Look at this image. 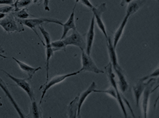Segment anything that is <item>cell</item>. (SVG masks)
<instances>
[{
	"label": "cell",
	"mask_w": 159,
	"mask_h": 118,
	"mask_svg": "<svg viewBox=\"0 0 159 118\" xmlns=\"http://www.w3.org/2000/svg\"><path fill=\"white\" fill-rule=\"evenodd\" d=\"M17 20L20 23L24 25V26H26V27L30 28L32 30L34 31V32L36 34V36L39 37V40H40L41 43H43L44 46V43L40 39L39 34L37 32L36 28H39V26H40V25H42L44 23H53V24L61 25V26H62V25H63V23H62L60 20H58L56 19H52V18H28L25 20L17 19Z\"/></svg>",
	"instance_id": "6da1fadb"
},
{
	"label": "cell",
	"mask_w": 159,
	"mask_h": 118,
	"mask_svg": "<svg viewBox=\"0 0 159 118\" xmlns=\"http://www.w3.org/2000/svg\"><path fill=\"white\" fill-rule=\"evenodd\" d=\"M0 26L7 34L12 32H22L25 30L24 25L20 23L13 13L7 14L3 18L0 20Z\"/></svg>",
	"instance_id": "7a4b0ae2"
},
{
	"label": "cell",
	"mask_w": 159,
	"mask_h": 118,
	"mask_svg": "<svg viewBox=\"0 0 159 118\" xmlns=\"http://www.w3.org/2000/svg\"><path fill=\"white\" fill-rule=\"evenodd\" d=\"M105 69H106V73H107V77L108 79V81L110 83L111 86L114 88V90L116 92L117 101H118L119 103L120 106L121 107V109H122L125 117H128V114H127L126 110H125V108L124 100L126 101V102H128V101L124 98H123L122 95H121V93L119 90V87H118V85H117V83L115 80V75H114V71H113V67L111 65V63L110 62H109V64L107 66H105Z\"/></svg>",
	"instance_id": "3957f363"
},
{
	"label": "cell",
	"mask_w": 159,
	"mask_h": 118,
	"mask_svg": "<svg viewBox=\"0 0 159 118\" xmlns=\"http://www.w3.org/2000/svg\"><path fill=\"white\" fill-rule=\"evenodd\" d=\"M79 73H80V71L79 70V71H77V72L71 73H69V74L57 75V76H55V77H52L51 79H50V80L48 79V81H47V82L44 84V85H41V87H40V90L43 89V91H42V96H41V98L40 100L39 105H40L42 103V102H43V100L44 98V96L49 88H51L54 85L61 83V82L65 81L66 79H67L70 77H72V76L77 75Z\"/></svg>",
	"instance_id": "277c9868"
},
{
	"label": "cell",
	"mask_w": 159,
	"mask_h": 118,
	"mask_svg": "<svg viewBox=\"0 0 159 118\" xmlns=\"http://www.w3.org/2000/svg\"><path fill=\"white\" fill-rule=\"evenodd\" d=\"M81 64L82 67L79 70L80 73L85 71V72H91L95 74L104 73V71L98 68L91 56L88 55L85 50L81 51Z\"/></svg>",
	"instance_id": "5b68a950"
},
{
	"label": "cell",
	"mask_w": 159,
	"mask_h": 118,
	"mask_svg": "<svg viewBox=\"0 0 159 118\" xmlns=\"http://www.w3.org/2000/svg\"><path fill=\"white\" fill-rule=\"evenodd\" d=\"M92 11H93V16L95 18V22L97 23L99 28L100 30L102 32L104 36L106 37V39L108 37L107 33L106 31V28L104 24L103 20H102V14L107 10V4L106 3H102L99 5L98 6L93 7V9H91Z\"/></svg>",
	"instance_id": "8992f818"
},
{
	"label": "cell",
	"mask_w": 159,
	"mask_h": 118,
	"mask_svg": "<svg viewBox=\"0 0 159 118\" xmlns=\"http://www.w3.org/2000/svg\"><path fill=\"white\" fill-rule=\"evenodd\" d=\"M2 71L3 73H5L8 77H9L10 79H11L14 83H16V85H17L18 87H20L22 89H23L25 92L26 93V94L29 97V98L32 101L35 100V94L34 92L33 91L32 87L30 86V83H29L27 81L26 79H20V78H17L16 77H14L12 76L11 74L9 73H7V71L4 70L2 69Z\"/></svg>",
	"instance_id": "52a82bcc"
},
{
	"label": "cell",
	"mask_w": 159,
	"mask_h": 118,
	"mask_svg": "<svg viewBox=\"0 0 159 118\" xmlns=\"http://www.w3.org/2000/svg\"><path fill=\"white\" fill-rule=\"evenodd\" d=\"M156 83V79L154 78H151L148 79L146 82V85L143 91V99H142V111H143V117L144 118L147 117L148 111V106H149V102H150V96L153 92L152 87Z\"/></svg>",
	"instance_id": "ba28073f"
},
{
	"label": "cell",
	"mask_w": 159,
	"mask_h": 118,
	"mask_svg": "<svg viewBox=\"0 0 159 118\" xmlns=\"http://www.w3.org/2000/svg\"><path fill=\"white\" fill-rule=\"evenodd\" d=\"M62 40H63L66 46L70 45L75 46L80 48L81 51H83V50L85 51L86 43L82 36L77 31V30H73V33L70 36L65 37V39Z\"/></svg>",
	"instance_id": "9c48e42d"
},
{
	"label": "cell",
	"mask_w": 159,
	"mask_h": 118,
	"mask_svg": "<svg viewBox=\"0 0 159 118\" xmlns=\"http://www.w3.org/2000/svg\"><path fill=\"white\" fill-rule=\"evenodd\" d=\"M0 87L2 88V89L4 92V93H5L6 96L8 98V99H9V101L11 103V105L14 106V109H16V111H17L18 114L19 115L20 117H22V118L27 117V116L24 114V112L22 111V109H21L20 107H19V105L17 103V102H16V100L14 99L13 97H12L10 90L8 89V88L7 87L6 83L3 81V79L1 77H0Z\"/></svg>",
	"instance_id": "30bf717a"
},
{
	"label": "cell",
	"mask_w": 159,
	"mask_h": 118,
	"mask_svg": "<svg viewBox=\"0 0 159 118\" xmlns=\"http://www.w3.org/2000/svg\"><path fill=\"white\" fill-rule=\"evenodd\" d=\"M95 18L93 16L91 18V24L89 26V28L88 30V32H87L86 34V48H85V52L91 56L92 47H93V44L94 41V37H95Z\"/></svg>",
	"instance_id": "8fae6325"
},
{
	"label": "cell",
	"mask_w": 159,
	"mask_h": 118,
	"mask_svg": "<svg viewBox=\"0 0 159 118\" xmlns=\"http://www.w3.org/2000/svg\"><path fill=\"white\" fill-rule=\"evenodd\" d=\"M97 87V85L95 81H93L91 83L90 86L88 87L87 89L82 92L81 93L77 95L78 97V111H77V117H81V109L82 107V105L84 103L85 99H87V97H88L91 93H93L94 90Z\"/></svg>",
	"instance_id": "7c38bea8"
},
{
	"label": "cell",
	"mask_w": 159,
	"mask_h": 118,
	"mask_svg": "<svg viewBox=\"0 0 159 118\" xmlns=\"http://www.w3.org/2000/svg\"><path fill=\"white\" fill-rule=\"evenodd\" d=\"M12 59H14V61L17 63L18 65L20 68L21 70L28 75V78L26 79L27 80H31L33 78V77H34V75H35V73L37 72V71L42 69L41 66L37 67V68H34V67H32L30 65L26 64V63L24 62H22V61L18 60L17 58H16L14 57H12Z\"/></svg>",
	"instance_id": "4fadbf2b"
},
{
	"label": "cell",
	"mask_w": 159,
	"mask_h": 118,
	"mask_svg": "<svg viewBox=\"0 0 159 118\" xmlns=\"http://www.w3.org/2000/svg\"><path fill=\"white\" fill-rule=\"evenodd\" d=\"M75 7H76V4H75L73 7V11L71 12L69 19L62 26L63 27V32H62V34L61 36V40L65 39L66 34H68L69 31L70 30H77V26H76V24H75Z\"/></svg>",
	"instance_id": "5bb4252c"
},
{
	"label": "cell",
	"mask_w": 159,
	"mask_h": 118,
	"mask_svg": "<svg viewBox=\"0 0 159 118\" xmlns=\"http://www.w3.org/2000/svg\"><path fill=\"white\" fill-rule=\"evenodd\" d=\"M146 85V83L145 81H142L141 79H139L134 85L132 87L133 93L134 96L136 105L137 107L139 106L140 100L141 98V96L143 93V91Z\"/></svg>",
	"instance_id": "9a60e30c"
},
{
	"label": "cell",
	"mask_w": 159,
	"mask_h": 118,
	"mask_svg": "<svg viewBox=\"0 0 159 118\" xmlns=\"http://www.w3.org/2000/svg\"><path fill=\"white\" fill-rule=\"evenodd\" d=\"M114 70L116 73L117 74L118 77V85L119 88L122 93L126 92L129 88L128 83L127 81V79L125 78V76L123 73V70L121 69L120 66L118 67H115V68H113Z\"/></svg>",
	"instance_id": "2e32d148"
},
{
	"label": "cell",
	"mask_w": 159,
	"mask_h": 118,
	"mask_svg": "<svg viewBox=\"0 0 159 118\" xmlns=\"http://www.w3.org/2000/svg\"><path fill=\"white\" fill-rule=\"evenodd\" d=\"M107 47L108 50L109 57H110V62L111 63V65L113 68L119 66V63L118 61V57H117V54L116 52V48H114L113 43L111 41V38L109 36L107 39Z\"/></svg>",
	"instance_id": "e0dca14e"
},
{
	"label": "cell",
	"mask_w": 159,
	"mask_h": 118,
	"mask_svg": "<svg viewBox=\"0 0 159 118\" xmlns=\"http://www.w3.org/2000/svg\"><path fill=\"white\" fill-rule=\"evenodd\" d=\"M128 19H129V16L125 15L124 20H122V23L120 24V26L118 27V29H117V30L114 33V41H113V45H114V48H116V46H117V45H118L120 40L121 39V38H122V36L123 35L124 30L125 26H126V24L128 23Z\"/></svg>",
	"instance_id": "ac0fdd59"
},
{
	"label": "cell",
	"mask_w": 159,
	"mask_h": 118,
	"mask_svg": "<svg viewBox=\"0 0 159 118\" xmlns=\"http://www.w3.org/2000/svg\"><path fill=\"white\" fill-rule=\"evenodd\" d=\"M144 3L145 0H132L130 3L128 4L126 15L129 17L134 14L142 7H143Z\"/></svg>",
	"instance_id": "d6986e66"
},
{
	"label": "cell",
	"mask_w": 159,
	"mask_h": 118,
	"mask_svg": "<svg viewBox=\"0 0 159 118\" xmlns=\"http://www.w3.org/2000/svg\"><path fill=\"white\" fill-rule=\"evenodd\" d=\"M78 111V97H75V98L70 102L68 105L67 114L69 118H76L77 116Z\"/></svg>",
	"instance_id": "ffe728a7"
},
{
	"label": "cell",
	"mask_w": 159,
	"mask_h": 118,
	"mask_svg": "<svg viewBox=\"0 0 159 118\" xmlns=\"http://www.w3.org/2000/svg\"><path fill=\"white\" fill-rule=\"evenodd\" d=\"M27 117H32L34 118H42L43 117V113L39 105L36 103V100L32 101L31 107L30 109V115Z\"/></svg>",
	"instance_id": "44dd1931"
},
{
	"label": "cell",
	"mask_w": 159,
	"mask_h": 118,
	"mask_svg": "<svg viewBox=\"0 0 159 118\" xmlns=\"http://www.w3.org/2000/svg\"><path fill=\"white\" fill-rule=\"evenodd\" d=\"M46 48V56H47V60H46V70H47V81L49 79V66H50V60L52 57H53L54 52L51 47V44H47L44 46Z\"/></svg>",
	"instance_id": "7402d4cb"
},
{
	"label": "cell",
	"mask_w": 159,
	"mask_h": 118,
	"mask_svg": "<svg viewBox=\"0 0 159 118\" xmlns=\"http://www.w3.org/2000/svg\"><path fill=\"white\" fill-rule=\"evenodd\" d=\"M12 13H13L14 16L16 18L19 20L28 19L29 16H30V14L27 11V9H26V8H22V9H20L17 11H12Z\"/></svg>",
	"instance_id": "603a6c76"
},
{
	"label": "cell",
	"mask_w": 159,
	"mask_h": 118,
	"mask_svg": "<svg viewBox=\"0 0 159 118\" xmlns=\"http://www.w3.org/2000/svg\"><path fill=\"white\" fill-rule=\"evenodd\" d=\"M51 45L54 52L57 51H59V50H65L66 47L62 40L51 42Z\"/></svg>",
	"instance_id": "cb8c5ba5"
},
{
	"label": "cell",
	"mask_w": 159,
	"mask_h": 118,
	"mask_svg": "<svg viewBox=\"0 0 159 118\" xmlns=\"http://www.w3.org/2000/svg\"><path fill=\"white\" fill-rule=\"evenodd\" d=\"M32 3V0H19V1L15 2L13 5L14 7V11H17L20 9H22V8H24L25 7L30 6Z\"/></svg>",
	"instance_id": "d4e9b609"
},
{
	"label": "cell",
	"mask_w": 159,
	"mask_h": 118,
	"mask_svg": "<svg viewBox=\"0 0 159 118\" xmlns=\"http://www.w3.org/2000/svg\"><path fill=\"white\" fill-rule=\"evenodd\" d=\"M39 30L40 31L42 35H43L44 39V41H45L44 46L47 44H51V36H50L49 33L47 30H46L44 28L43 26V25H40V26H39Z\"/></svg>",
	"instance_id": "484cf974"
},
{
	"label": "cell",
	"mask_w": 159,
	"mask_h": 118,
	"mask_svg": "<svg viewBox=\"0 0 159 118\" xmlns=\"http://www.w3.org/2000/svg\"><path fill=\"white\" fill-rule=\"evenodd\" d=\"M93 92H98V93H106L109 95L111 96L112 98H114V99H116L117 100V94H116V92L114 90V88H113L111 86L108 88L106 90H96L95 89Z\"/></svg>",
	"instance_id": "4316f807"
},
{
	"label": "cell",
	"mask_w": 159,
	"mask_h": 118,
	"mask_svg": "<svg viewBox=\"0 0 159 118\" xmlns=\"http://www.w3.org/2000/svg\"><path fill=\"white\" fill-rule=\"evenodd\" d=\"M158 75H159V69H158V68H157V69L154 70V72H153L152 73L150 74V75H148L144 76V77H142V78H141V79H141L142 81H148V79H151V78L157 77H158Z\"/></svg>",
	"instance_id": "83f0119b"
},
{
	"label": "cell",
	"mask_w": 159,
	"mask_h": 118,
	"mask_svg": "<svg viewBox=\"0 0 159 118\" xmlns=\"http://www.w3.org/2000/svg\"><path fill=\"white\" fill-rule=\"evenodd\" d=\"M14 10V6H9V5H6V6L3 7H0V13L2 14H7L10 13V12L13 11Z\"/></svg>",
	"instance_id": "f1b7e54d"
},
{
	"label": "cell",
	"mask_w": 159,
	"mask_h": 118,
	"mask_svg": "<svg viewBox=\"0 0 159 118\" xmlns=\"http://www.w3.org/2000/svg\"><path fill=\"white\" fill-rule=\"evenodd\" d=\"M78 2L81 3L85 6L89 8L91 10L93 9V7H94L93 5H92V3L90 2L89 0H75V4H77Z\"/></svg>",
	"instance_id": "f546056e"
},
{
	"label": "cell",
	"mask_w": 159,
	"mask_h": 118,
	"mask_svg": "<svg viewBox=\"0 0 159 118\" xmlns=\"http://www.w3.org/2000/svg\"><path fill=\"white\" fill-rule=\"evenodd\" d=\"M14 4V0H0V5L13 6Z\"/></svg>",
	"instance_id": "4dcf8cb0"
},
{
	"label": "cell",
	"mask_w": 159,
	"mask_h": 118,
	"mask_svg": "<svg viewBox=\"0 0 159 118\" xmlns=\"http://www.w3.org/2000/svg\"><path fill=\"white\" fill-rule=\"evenodd\" d=\"M44 8L46 11H50L49 0H44Z\"/></svg>",
	"instance_id": "1f68e13d"
},
{
	"label": "cell",
	"mask_w": 159,
	"mask_h": 118,
	"mask_svg": "<svg viewBox=\"0 0 159 118\" xmlns=\"http://www.w3.org/2000/svg\"><path fill=\"white\" fill-rule=\"evenodd\" d=\"M132 1V0H122V1H121V2H120V5L121 6H126V5H128L129 3H130Z\"/></svg>",
	"instance_id": "d6a6232c"
},
{
	"label": "cell",
	"mask_w": 159,
	"mask_h": 118,
	"mask_svg": "<svg viewBox=\"0 0 159 118\" xmlns=\"http://www.w3.org/2000/svg\"><path fill=\"white\" fill-rule=\"evenodd\" d=\"M32 2L33 3L38 4V5H40L42 3L44 2V0H32Z\"/></svg>",
	"instance_id": "836d02e7"
},
{
	"label": "cell",
	"mask_w": 159,
	"mask_h": 118,
	"mask_svg": "<svg viewBox=\"0 0 159 118\" xmlns=\"http://www.w3.org/2000/svg\"><path fill=\"white\" fill-rule=\"evenodd\" d=\"M5 52H6V51H5V50H4V49L3 48V47H2V46H0V54H5Z\"/></svg>",
	"instance_id": "e575fe53"
},
{
	"label": "cell",
	"mask_w": 159,
	"mask_h": 118,
	"mask_svg": "<svg viewBox=\"0 0 159 118\" xmlns=\"http://www.w3.org/2000/svg\"><path fill=\"white\" fill-rule=\"evenodd\" d=\"M6 14H2V13H0V20L2 19V18H3L4 17L6 16Z\"/></svg>",
	"instance_id": "d590c367"
},
{
	"label": "cell",
	"mask_w": 159,
	"mask_h": 118,
	"mask_svg": "<svg viewBox=\"0 0 159 118\" xmlns=\"http://www.w3.org/2000/svg\"><path fill=\"white\" fill-rule=\"evenodd\" d=\"M0 57H2V58H7L6 56L3 55V54H0Z\"/></svg>",
	"instance_id": "8d00e7d4"
},
{
	"label": "cell",
	"mask_w": 159,
	"mask_h": 118,
	"mask_svg": "<svg viewBox=\"0 0 159 118\" xmlns=\"http://www.w3.org/2000/svg\"><path fill=\"white\" fill-rule=\"evenodd\" d=\"M2 105H3V104L2 103V98H1V97H0V107H2Z\"/></svg>",
	"instance_id": "74e56055"
},
{
	"label": "cell",
	"mask_w": 159,
	"mask_h": 118,
	"mask_svg": "<svg viewBox=\"0 0 159 118\" xmlns=\"http://www.w3.org/2000/svg\"><path fill=\"white\" fill-rule=\"evenodd\" d=\"M157 1H158V0H157Z\"/></svg>",
	"instance_id": "f35d334b"
}]
</instances>
